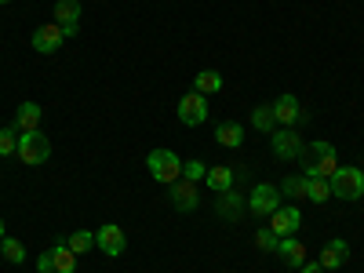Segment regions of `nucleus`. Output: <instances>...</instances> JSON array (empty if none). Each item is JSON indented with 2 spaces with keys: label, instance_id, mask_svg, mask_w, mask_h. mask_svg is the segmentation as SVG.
<instances>
[{
  "label": "nucleus",
  "instance_id": "obj_1",
  "mask_svg": "<svg viewBox=\"0 0 364 273\" xmlns=\"http://www.w3.org/2000/svg\"><path fill=\"white\" fill-rule=\"evenodd\" d=\"M299 164H302V175L306 178H331L339 171V161H336V146L317 139L310 146H302V154H299Z\"/></svg>",
  "mask_w": 364,
  "mask_h": 273
},
{
  "label": "nucleus",
  "instance_id": "obj_2",
  "mask_svg": "<svg viewBox=\"0 0 364 273\" xmlns=\"http://www.w3.org/2000/svg\"><path fill=\"white\" fill-rule=\"evenodd\" d=\"M22 164H29V168H37V164H44L48 157H51V142H48V135L37 128V132H18V154H15Z\"/></svg>",
  "mask_w": 364,
  "mask_h": 273
},
{
  "label": "nucleus",
  "instance_id": "obj_3",
  "mask_svg": "<svg viewBox=\"0 0 364 273\" xmlns=\"http://www.w3.org/2000/svg\"><path fill=\"white\" fill-rule=\"evenodd\" d=\"M146 168H149V175H154V182H164V186H171V182L182 178V161H178V154H171V149H154V154L146 157Z\"/></svg>",
  "mask_w": 364,
  "mask_h": 273
},
{
  "label": "nucleus",
  "instance_id": "obj_4",
  "mask_svg": "<svg viewBox=\"0 0 364 273\" xmlns=\"http://www.w3.org/2000/svg\"><path fill=\"white\" fill-rule=\"evenodd\" d=\"M328 182H331V197H339V200H360L364 197V171L360 168H339Z\"/></svg>",
  "mask_w": 364,
  "mask_h": 273
},
{
  "label": "nucleus",
  "instance_id": "obj_5",
  "mask_svg": "<svg viewBox=\"0 0 364 273\" xmlns=\"http://www.w3.org/2000/svg\"><path fill=\"white\" fill-rule=\"evenodd\" d=\"M277 208H281V190L269 186V182H259V186L248 193V211L255 219H269Z\"/></svg>",
  "mask_w": 364,
  "mask_h": 273
},
{
  "label": "nucleus",
  "instance_id": "obj_6",
  "mask_svg": "<svg viewBox=\"0 0 364 273\" xmlns=\"http://www.w3.org/2000/svg\"><path fill=\"white\" fill-rule=\"evenodd\" d=\"M73 269H77V255L63 245V240L37 259V273H73Z\"/></svg>",
  "mask_w": 364,
  "mask_h": 273
},
{
  "label": "nucleus",
  "instance_id": "obj_7",
  "mask_svg": "<svg viewBox=\"0 0 364 273\" xmlns=\"http://www.w3.org/2000/svg\"><path fill=\"white\" fill-rule=\"evenodd\" d=\"M178 120L186 128H200L208 120V95H200V91H186V95L178 99Z\"/></svg>",
  "mask_w": 364,
  "mask_h": 273
},
{
  "label": "nucleus",
  "instance_id": "obj_8",
  "mask_svg": "<svg viewBox=\"0 0 364 273\" xmlns=\"http://www.w3.org/2000/svg\"><path fill=\"white\" fill-rule=\"evenodd\" d=\"M95 248L109 259H120L128 248V237H124V226H117V223H106L95 230Z\"/></svg>",
  "mask_w": 364,
  "mask_h": 273
},
{
  "label": "nucleus",
  "instance_id": "obj_9",
  "mask_svg": "<svg viewBox=\"0 0 364 273\" xmlns=\"http://www.w3.org/2000/svg\"><path fill=\"white\" fill-rule=\"evenodd\" d=\"M269 146H273V157H277V161H299V154H302V146H306V142L299 139L295 128H277L269 135Z\"/></svg>",
  "mask_w": 364,
  "mask_h": 273
},
{
  "label": "nucleus",
  "instance_id": "obj_10",
  "mask_svg": "<svg viewBox=\"0 0 364 273\" xmlns=\"http://www.w3.org/2000/svg\"><path fill=\"white\" fill-rule=\"evenodd\" d=\"M63 44H66V33H63V26H58V22H44V26L33 29V51L55 55V51H63Z\"/></svg>",
  "mask_w": 364,
  "mask_h": 273
},
{
  "label": "nucleus",
  "instance_id": "obj_11",
  "mask_svg": "<svg viewBox=\"0 0 364 273\" xmlns=\"http://www.w3.org/2000/svg\"><path fill=\"white\" fill-rule=\"evenodd\" d=\"M299 226H302V211H299V204H281V208L269 215V230L277 233V237H295Z\"/></svg>",
  "mask_w": 364,
  "mask_h": 273
},
{
  "label": "nucleus",
  "instance_id": "obj_12",
  "mask_svg": "<svg viewBox=\"0 0 364 273\" xmlns=\"http://www.w3.org/2000/svg\"><path fill=\"white\" fill-rule=\"evenodd\" d=\"M55 22L63 26L66 37L80 33V0H55Z\"/></svg>",
  "mask_w": 364,
  "mask_h": 273
},
{
  "label": "nucleus",
  "instance_id": "obj_13",
  "mask_svg": "<svg viewBox=\"0 0 364 273\" xmlns=\"http://www.w3.org/2000/svg\"><path fill=\"white\" fill-rule=\"evenodd\" d=\"M171 204H175V211H193V208L200 204L197 182H190V178H178V182H171Z\"/></svg>",
  "mask_w": 364,
  "mask_h": 273
},
{
  "label": "nucleus",
  "instance_id": "obj_14",
  "mask_svg": "<svg viewBox=\"0 0 364 273\" xmlns=\"http://www.w3.org/2000/svg\"><path fill=\"white\" fill-rule=\"evenodd\" d=\"M204 182H208L211 193H226V190H233V182H237V168L233 164H215V168H208Z\"/></svg>",
  "mask_w": 364,
  "mask_h": 273
},
{
  "label": "nucleus",
  "instance_id": "obj_15",
  "mask_svg": "<svg viewBox=\"0 0 364 273\" xmlns=\"http://www.w3.org/2000/svg\"><path fill=\"white\" fill-rule=\"evenodd\" d=\"M346 259H350V245H346L343 237H336V240H328V245H324V252H321L317 262L324 269H339V266H346Z\"/></svg>",
  "mask_w": 364,
  "mask_h": 273
},
{
  "label": "nucleus",
  "instance_id": "obj_16",
  "mask_svg": "<svg viewBox=\"0 0 364 273\" xmlns=\"http://www.w3.org/2000/svg\"><path fill=\"white\" fill-rule=\"evenodd\" d=\"M273 117H277V124L281 128H291L295 120H302V106L295 95H281L277 102H273Z\"/></svg>",
  "mask_w": 364,
  "mask_h": 273
},
{
  "label": "nucleus",
  "instance_id": "obj_17",
  "mask_svg": "<svg viewBox=\"0 0 364 273\" xmlns=\"http://www.w3.org/2000/svg\"><path fill=\"white\" fill-rule=\"evenodd\" d=\"M41 117H44V109L37 102H22L18 113H15V132H37L41 128Z\"/></svg>",
  "mask_w": 364,
  "mask_h": 273
},
{
  "label": "nucleus",
  "instance_id": "obj_18",
  "mask_svg": "<svg viewBox=\"0 0 364 273\" xmlns=\"http://www.w3.org/2000/svg\"><path fill=\"white\" fill-rule=\"evenodd\" d=\"M277 255H281V262H284V266H291V269H299L302 262H306V248H302L295 237H281Z\"/></svg>",
  "mask_w": 364,
  "mask_h": 273
},
{
  "label": "nucleus",
  "instance_id": "obj_19",
  "mask_svg": "<svg viewBox=\"0 0 364 273\" xmlns=\"http://www.w3.org/2000/svg\"><path fill=\"white\" fill-rule=\"evenodd\" d=\"M245 204H248V200L240 197L237 190H226V193H219V215L233 223V219H240V211H245Z\"/></svg>",
  "mask_w": 364,
  "mask_h": 273
},
{
  "label": "nucleus",
  "instance_id": "obj_20",
  "mask_svg": "<svg viewBox=\"0 0 364 273\" xmlns=\"http://www.w3.org/2000/svg\"><path fill=\"white\" fill-rule=\"evenodd\" d=\"M215 139H219L226 149H240V142H245V128H240L237 120H223V124L215 128Z\"/></svg>",
  "mask_w": 364,
  "mask_h": 273
},
{
  "label": "nucleus",
  "instance_id": "obj_21",
  "mask_svg": "<svg viewBox=\"0 0 364 273\" xmlns=\"http://www.w3.org/2000/svg\"><path fill=\"white\" fill-rule=\"evenodd\" d=\"M193 91H200V95H219V91H223V77L215 70H200L193 77Z\"/></svg>",
  "mask_w": 364,
  "mask_h": 273
},
{
  "label": "nucleus",
  "instance_id": "obj_22",
  "mask_svg": "<svg viewBox=\"0 0 364 273\" xmlns=\"http://www.w3.org/2000/svg\"><path fill=\"white\" fill-rule=\"evenodd\" d=\"M63 245H66L73 255H84V252L95 248V233H87V230H73V233L63 240Z\"/></svg>",
  "mask_w": 364,
  "mask_h": 273
},
{
  "label": "nucleus",
  "instance_id": "obj_23",
  "mask_svg": "<svg viewBox=\"0 0 364 273\" xmlns=\"http://www.w3.org/2000/svg\"><path fill=\"white\" fill-rule=\"evenodd\" d=\"M252 124H255L262 135H273V132H277V117H273V106H255V109H252Z\"/></svg>",
  "mask_w": 364,
  "mask_h": 273
},
{
  "label": "nucleus",
  "instance_id": "obj_24",
  "mask_svg": "<svg viewBox=\"0 0 364 273\" xmlns=\"http://www.w3.org/2000/svg\"><path fill=\"white\" fill-rule=\"evenodd\" d=\"M0 252H4V259L11 266H22L26 262V245H22L18 237H4V240H0Z\"/></svg>",
  "mask_w": 364,
  "mask_h": 273
},
{
  "label": "nucleus",
  "instance_id": "obj_25",
  "mask_svg": "<svg viewBox=\"0 0 364 273\" xmlns=\"http://www.w3.org/2000/svg\"><path fill=\"white\" fill-rule=\"evenodd\" d=\"M328 197H331V182H328V178H310V182H306V200L324 204Z\"/></svg>",
  "mask_w": 364,
  "mask_h": 273
},
{
  "label": "nucleus",
  "instance_id": "obj_26",
  "mask_svg": "<svg viewBox=\"0 0 364 273\" xmlns=\"http://www.w3.org/2000/svg\"><path fill=\"white\" fill-rule=\"evenodd\" d=\"M306 182H310L306 175H288L277 190H281V193H288V197H299V200H302V197H306Z\"/></svg>",
  "mask_w": 364,
  "mask_h": 273
},
{
  "label": "nucleus",
  "instance_id": "obj_27",
  "mask_svg": "<svg viewBox=\"0 0 364 273\" xmlns=\"http://www.w3.org/2000/svg\"><path fill=\"white\" fill-rule=\"evenodd\" d=\"M11 154H18V132H15V124L0 128V157H11Z\"/></svg>",
  "mask_w": 364,
  "mask_h": 273
},
{
  "label": "nucleus",
  "instance_id": "obj_28",
  "mask_svg": "<svg viewBox=\"0 0 364 273\" xmlns=\"http://www.w3.org/2000/svg\"><path fill=\"white\" fill-rule=\"evenodd\" d=\"M255 245H259L262 252H277V245H281V237L273 233V230H266V226H262V230L255 233Z\"/></svg>",
  "mask_w": 364,
  "mask_h": 273
},
{
  "label": "nucleus",
  "instance_id": "obj_29",
  "mask_svg": "<svg viewBox=\"0 0 364 273\" xmlns=\"http://www.w3.org/2000/svg\"><path fill=\"white\" fill-rule=\"evenodd\" d=\"M204 175H208V164H204V161H186V164H182V178L200 182Z\"/></svg>",
  "mask_w": 364,
  "mask_h": 273
},
{
  "label": "nucleus",
  "instance_id": "obj_30",
  "mask_svg": "<svg viewBox=\"0 0 364 273\" xmlns=\"http://www.w3.org/2000/svg\"><path fill=\"white\" fill-rule=\"evenodd\" d=\"M299 273H324V266H321V262H310V259H306V262L299 266Z\"/></svg>",
  "mask_w": 364,
  "mask_h": 273
},
{
  "label": "nucleus",
  "instance_id": "obj_31",
  "mask_svg": "<svg viewBox=\"0 0 364 273\" xmlns=\"http://www.w3.org/2000/svg\"><path fill=\"white\" fill-rule=\"evenodd\" d=\"M4 237H8V233H4V219H0V240H4Z\"/></svg>",
  "mask_w": 364,
  "mask_h": 273
},
{
  "label": "nucleus",
  "instance_id": "obj_32",
  "mask_svg": "<svg viewBox=\"0 0 364 273\" xmlns=\"http://www.w3.org/2000/svg\"><path fill=\"white\" fill-rule=\"evenodd\" d=\"M0 4H11V0H0Z\"/></svg>",
  "mask_w": 364,
  "mask_h": 273
}]
</instances>
